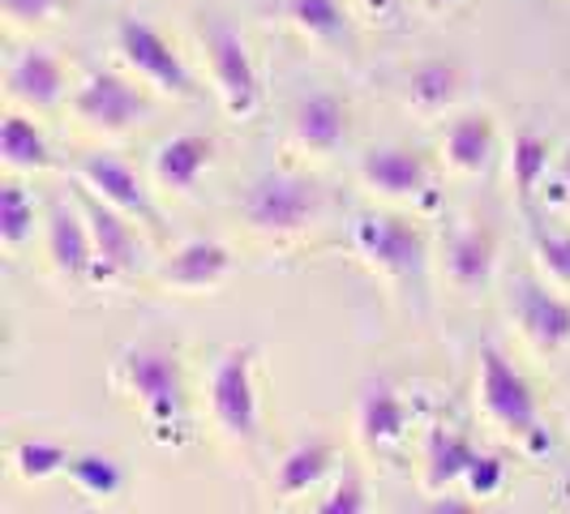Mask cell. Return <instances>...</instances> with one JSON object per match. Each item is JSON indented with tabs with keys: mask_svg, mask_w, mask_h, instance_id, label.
Masks as SVG:
<instances>
[{
	"mask_svg": "<svg viewBox=\"0 0 570 514\" xmlns=\"http://www.w3.org/2000/svg\"><path fill=\"white\" fill-rule=\"evenodd\" d=\"M120 382L138 399L150 428H159V437H168V442H180V428H185V377H180L176 352L159 347V343L129 347L120 356Z\"/></svg>",
	"mask_w": 570,
	"mask_h": 514,
	"instance_id": "cell-1",
	"label": "cell"
},
{
	"mask_svg": "<svg viewBox=\"0 0 570 514\" xmlns=\"http://www.w3.org/2000/svg\"><path fill=\"white\" fill-rule=\"evenodd\" d=\"M481 407H485V416L493 425L502 428L507 437H514V442H523L528 451L549 446L528 377L514 369L498 347H481Z\"/></svg>",
	"mask_w": 570,
	"mask_h": 514,
	"instance_id": "cell-2",
	"label": "cell"
},
{
	"mask_svg": "<svg viewBox=\"0 0 570 514\" xmlns=\"http://www.w3.org/2000/svg\"><path fill=\"white\" fill-rule=\"evenodd\" d=\"M322 210V189L305 176H287V171H271L257 176L245 194V219L257 231H301Z\"/></svg>",
	"mask_w": 570,
	"mask_h": 514,
	"instance_id": "cell-3",
	"label": "cell"
},
{
	"mask_svg": "<svg viewBox=\"0 0 570 514\" xmlns=\"http://www.w3.org/2000/svg\"><path fill=\"white\" fill-rule=\"evenodd\" d=\"M254 360L257 352L245 347H228L219 356V365L210 373V412L228 437L254 442L257 437V386H254Z\"/></svg>",
	"mask_w": 570,
	"mask_h": 514,
	"instance_id": "cell-4",
	"label": "cell"
},
{
	"mask_svg": "<svg viewBox=\"0 0 570 514\" xmlns=\"http://www.w3.org/2000/svg\"><path fill=\"white\" fill-rule=\"evenodd\" d=\"M352 245L391 279H416L425 270V236L400 215H365L352 228Z\"/></svg>",
	"mask_w": 570,
	"mask_h": 514,
	"instance_id": "cell-5",
	"label": "cell"
},
{
	"mask_svg": "<svg viewBox=\"0 0 570 514\" xmlns=\"http://www.w3.org/2000/svg\"><path fill=\"white\" fill-rule=\"evenodd\" d=\"M116 48H120V57L129 60V69H138V78L159 86L164 95H176V99H194L198 95L185 60L176 57V48L155 27H146L138 18H125L116 27Z\"/></svg>",
	"mask_w": 570,
	"mask_h": 514,
	"instance_id": "cell-6",
	"label": "cell"
},
{
	"mask_svg": "<svg viewBox=\"0 0 570 514\" xmlns=\"http://www.w3.org/2000/svg\"><path fill=\"white\" fill-rule=\"evenodd\" d=\"M206 57H210V73L215 86L224 95V108L232 116H249L262 99V82H257V69L249 60L245 39L228 27V22H210L206 27Z\"/></svg>",
	"mask_w": 570,
	"mask_h": 514,
	"instance_id": "cell-7",
	"label": "cell"
},
{
	"mask_svg": "<svg viewBox=\"0 0 570 514\" xmlns=\"http://www.w3.org/2000/svg\"><path fill=\"white\" fill-rule=\"evenodd\" d=\"M82 215L90 240H95V279H112L138 266V236L125 224V210L104 201L82 185Z\"/></svg>",
	"mask_w": 570,
	"mask_h": 514,
	"instance_id": "cell-8",
	"label": "cell"
},
{
	"mask_svg": "<svg viewBox=\"0 0 570 514\" xmlns=\"http://www.w3.org/2000/svg\"><path fill=\"white\" fill-rule=\"evenodd\" d=\"M73 112L78 120H86L90 129H104V134H125L129 125H138L150 108L146 99L125 82L120 73H90L78 95H73Z\"/></svg>",
	"mask_w": 570,
	"mask_h": 514,
	"instance_id": "cell-9",
	"label": "cell"
},
{
	"mask_svg": "<svg viewBox=\"0 0 570 514\" xmlns=\"http://www.w3.org/2000/svg\"><path fill=\"white\" fill-rule=\"evenodd\" d=\"M514 322L541 352H558L570 343V300L541 284H519L514 291Z\"/></svg>",
	"mask_w": 570,
	"mask_h": 514,
	"instance_id": "cell-10",
	"label": "cell"
},
{
	"mask_svg": "<svg viewBox=\"0 0 570 514\" xmlns=\"http://www.w3.org/2000/svg\"><path fill=\"white\" fill-rule=\"evenodd\" d=\"M361 180L382 198H421L429 189V164L407 146H377L361 159Z\"/></svg>",
	"mask_w": 570,
	"mask_h": 514,
	"instance_id": "cell-11",
	"label": "cell"
},
{
	"mask_svg": "<svg viewBox=\"0 0 570 514\" xmlns=\"http://www.w3.org/2000/svg\"><path fill=\"white\" fill-rule=\"evenodd\" d=\"M78 176H82L86 189H95L104 201L120 206L125 215H138L146 224L159 219L155 215V201H150V194H146L142 180H138V171L129 168V164H120L112 155H86L82 164H78Z\"/></svg>",
	"mask_w": 570,
	"mask_h": 514,
	"instance_id": "cell-12",
	"label": "cell"
},
{
	"mask_svg": "<svg viewBox=\"0 0 570 514\" xmlns=\"http://www.w3.org/2000/svg\"><path fill=\"white\" fill-rule=\"evenodd\" d=\"M232 254L219 240H185L176 254L168 257V266L159 270L164 284L185 287V291H210L228 279Z\"/></svg>",
	"mask_w": 570,
	"mask_h": 514,
	"instance_id": "cell-13",
	"label": "cell"
},
{
	"mask_svg": "<svg viewBox=\"0 0 570 514\" xmlns=\"http://www.w3.org/2000/svg\"><path fill=\"white\" fill-rule=\"evenodd\" d=\"M48 254L69 279L95 275V240L86 228V215H73L65 201H52V215H48Z\"/></svg>",
	"mask_w": 570,
	"mask_h": 514,
	"instance_id": "cell-14",
	"label": "cell"
},
{
	"mask_svg": "<svg viewBox=\"0 0 570 514\" xmlns=\"http://www.w3.org/2000/svg\"><path fill=\"white\" fill-rule=\"evenodd\" d=\"M498 266V236L489 228H463L446 245V275L459 291H481Z\"/></svg>",
	"mask_w": 570,
	"mask_h": 514,
	"instance_id": "cell-15",
	"label": "cell"
},
{
	"mask_svg": "<svg viewBox=\"0 0 570 514\" xmlns=\"http://www.w3.org/2000/svg\"><path fill=\"white\" fill-rule=\"evenodd\" d=\"M210 164H215V142L202 134H180L155 150V180L171 194H189Z\"/></svg>",
	"mask_w": 570,
	"mask_h": 514,
	"instance_id": "cell-16",
	"label": "cell"
},
{
	"mask_svg": "<svg viewBox=\"0 0 570 514\" xmlns=\"http://www.w3.org/2000/svg\"><path fill=\"white\" fill-rule=\"evenodd\" d=\"M9 95L27 108H52L65 95V69L52 52L27 48L22 57L9 65Z\"/></svg>",
	"mask_w": 570,
	"mask_h": 514,
	"instance_id": "cell-17",
	"label": "cell"
},
{
	"mask_svg": "<svg viewBox=\"0 0 570 514\" xmlns=\"http://www.w3.org/2000/svg\"><path fill=\"white\" fill-rule=\"evenodd\" d=\"M292 134H296V142L305 146V150L331 155L347 138V108L335 95H309L292 112Z\"/></svg>",
	"mask_w": 570,
	"mask_h": 514,
	"instance_id": "cell-18",
	"label": "cell"
},
{
	"mask_svg": "<svg viewBox=\"0 0 570 514\" xmlns=\"http://www.w3.org/2000/svg\"><path fill=\"white\" fill-rule=\"evenodd\" d=\"M356 428L370 446H391L400 442L403 428H407V407H403L400 391L391 382H370L361 391V403H356Z\"/></svg>",
	"mask_w": 570,
	"mask_h": 514,
	"instance_id": "cell-19",
	"label": "cell"
},
{
	"mask_svg": "<svg viewBox=\"0 0 570 514\" xmlns=\"http://www.w3.org/2000/svg\"><path fill=\"white\" fill-rule=\"evenodd\" d=\"M476 458V446L463 437V433H451V428H433L425 437V485L433 493L451 485H463V472L468 463Z\"/></svg>",
	"mask_w": 570,
	"mask_h": 514,
	"instance_id": "cell-20",
	"label": "cell"
},
{
	"mask_svg": "<svg viewBox=\"0 0 570 514\" xmlns=\"http://www.w3.org/2000/svg\"><path fill=\"white\" fill-rule=\"evenodd\" d=\"M331 463H335V446H331L326 437H305V442H296L284 455L275 488H279L284 497L309 493L314 485H322V476L331 472Z\"/></svg>",
	"mask_w": 570,
	"mask_h": 514,
	"instance_id": "cell-21",
	"label": "cell"
},
{
	"mask_svg": "<svg viewBox=\"0 0 570 514\" xmlns=\"http://www.w3.org/2000/svg\"><path fill=\"white\" fill-rule=\"evenodd\" d=\"M446 159L463 176H476L493 159V120L489 116H459L446 134Z\"/></svg>",
	"mask_w": 570,
	"mask_h": 514,
	"instance_id": "cell-22",
	"label": "cell"
},
{
	"mask_svg": "<svg viewBox=\"0 0 570 514\" xmlns=\"http://www.w3.org/2000/svg\"><path fill=\"white\" fill-rule=\"evenodd\" d=\"M0 159L13 171H39L52 164L48 138L35 129V120H27V116H4V125H0Z\"/></svg>",
	"mask_w": 570,
	"mask_h": 514,
	"instance_id": "cell-23",
	"label": "cell"
},
{
	"mask_svg": "<svg viewBox=\"0 0 570 514\" xmlns=\"http://www.w3.org/2000/svg\"><path fill=\"white\" fill-rule=\"evenodd\" d=\"M412 108L416 112H446L459 99V86H463V73L446 60H429L412 73Z\"/></svg>",
	"mask_w": 570,
	"mask_h": 514,
	"instance_id": "cell-24",
	"label": "cell"
},
{
	"mask_svg": "<svg viewBox=\"0 0 570 514\" xmlns=\"http://www.w3.org/2000/svg\"><path fill=\"white\" fill-rule=\"evenodd\" d=\"M544 171H549V142L541 134H519L511 150V180L514 194L528 201L537 189H541Z\"/></svg>",
	"mask_w": 570,
	"mask_h": 514,
	"instance_id": "cell-25",
	"label": "cell"
},
{
	"mask_svg": "<svg viewBox=\"0 0 570 514\" xmlns=\"http://www.w3.org/2000/svg\"><path fill=\"white\" fill-rule=\"evenodd\" d=\"M65 472H69V476H73V485L82 488V493H90V497H116L120 485H125L120 463L108 458V455H73Z\"/></svg>",
	"mask_w": 570,
	"mask_h": 514,
	"instance_id": "cell-26",
	"label": "cell"
},
{
	"mask_svg": "<svg viewBox=\"0 0 570 514\" xmlns=\"http://www.w3.org/2000/svg\"><path fill=\"white\" fill-rule=\"evenodd\" d=\"M287 22L305 30L309 39H335L343 30V9L340 0H284Z\"/></svg>",
	"mask_w": 570,
	"mask_h": 514,
	"instance_id": "cell-27",
	"label": "cell"
},
{
	"mask_svg": "<svg viewBox=\"0 0 570 514\" xmlns=\"http://www.w3.org/2000/svg\"><path fill=\"white\" fill-rule=\"evenodd\" d=\"M30 228H35V201H30V194L18 180L0 185V240L9 249H18L30 236Z\"/></svg>",
	"mask_w": 570,
	"mask_h": 514,
	"instance_id": "cell-28",
	"label": "cell"
},
{
	"mask_svg": "<svg viewBox=\"0 0 570 514\" xmlns=\"http://www.w3.org/2000/svg\"><path fill=\"white\" fill-rule=\"evenodd\" d=\"M69 451L57 446V442H22L18 451H13V463H18V472L27 476V481H48V476H57L69 467Z\"/></svg>",
	"mask_w": 570,
	"mask_h": 514,
	"instance_id": "cell-29",
	"label": "cell"
},
{
	"mask_svg": "<svg viewBox=\"0 0 570 514\" xmlns=\"http://www.w3.org/2000/svg\"><path fill=\"white\" fill-rule=\"evenodd\" d=\"M537 261L553 284L570 287V231H537Z\"/></svg>",
	"mask_w": 570,
	"mask_h": 514,
	"instance_id": "cell-30",
	"label": "cell"
},
{
	"mask_svg": "<svg viewBox=\"0 0 570 514\" xmlns=\"http://www.w3.org/2000/svg\"><path fill=\"white\" fill-rule=\"evenodd\" d=\"M502 481H507V463H502L498 455H481V451H476V458H472V463H468V472H463V488H468L472 497H489V493H498Z\"/></svg>",
	"mask_w": 570,
	"mask_h": 514,
	"instance_id": "cell-31",
	"label": "cell"
},
{
	"mask_svg": "<svg viewBox=\"0 0 570 514\" xmlns=\"http://www.w3.org/2000/svg\"><path fill=\"white\" fill-rule=\"evenodd\" d=\"M317 511L322 514H361L365 511V485H361V476L347 472L340 485L331 488V497H326Z\"/></svg>",
	"mask_w": 570,
	"mask_h": 514,
	"instance_id": "cell-32",
	"label": "cell"
},
{
	"mask_svg": "<svg viewBox=\"0 0 570 514\" xmlns=\"http://www.w3.org/2000/svg\"><path fill=\"white\" fill-rule=\"evenodd\" d=\"M0 9H4V18H9V22L30 27V22H48L52 13H60V9H65V0H0Z\"/></svg>",
	"mask_w": 570,
	"mask_h": 514,
	"instance_id": "cell-33",
	"label": "cell"
},
{
	"mask_svg": "<svg viewBox=\"0 0 570 514\" xmlns=\"http://www.w3.org/2000/svg\"><path fill=\"white\" fill-rule=\"evenodd\" d=\"M395 4H400V0H361V9H365L370 18H391Z\"/></svg>",
	"mask_w": 570,
	"mask_h": 514,
	"instance_id": "cell-34",
	"label": "cell"
},
{
	"mask_svg": "<svg viewBox=\"0 0 570 514\" xmlns=\"http://www.w3.org/2000/svg\"><path fill=\"white\" fill-rule=\"evenodd\" d=\"M429 511H433V514H468L472 506H468V502H433Z\"/></svg>",
	"mask_w": 570,
	"mask_h": 514,
	"instance_id": "cell-35",
	"label": "cell"
},
{
	"mask_svg": "<svg viewBox=\"0 0 570 514\" xmlns=\"http://www.w3.org/2000/svg\"><path fill=\"white\" fill-rule=\"evenodd\" d=\"M558 180H562V194L570 198V150L562 155V168H558Z\"/></svg>",
	"mask_w": 570,
	"mask_h": 514,
	"instance_id": "cell-36",
	"label": "cell"
}]
</instances>
